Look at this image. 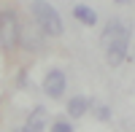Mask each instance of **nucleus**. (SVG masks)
<instances>
[{"mask_svg": "<svg viewBox=\"0 0 135 132\" xmlns=\"http://www.w3.org/2000/svg\"><path fill=\"white\" fill-rule=\"evenodd\" d=\"M89 108H92V100H89L86 94H76L68 100V116L70 119H81L84 113H89Z\"/></svg>", "mask_w": 135, "mask_h": 132, "instance_id": "nucleus-7", "label": "nucleus"}, {"mask_svg": "<svg viewBox=\"0 0 135 132\" xmlns=\"http://www.w3.org/2000/svg\"><path fill=\"white\" fill-rule=\"evenodd\" d=\"M95 116L100 119V121H108V119H111V108L108 105H97L95 108Z\"/></svg>", "mask_w": 135, "mask_h": 132, "instance_id": "nucleus-11", "label": "nucleus"}, {"mask_svg": "<svg viewBox=\"0 0 135 132\" xmlns=\"http://www.w3.org/2000/svg\"><path fill=\"white\" fill-rule=\"evenodd\" d=\"M51 132H73V124L68 119H54L51 121Z\"/></svg>", "mask_w": 135, "mask_h": 132, "instance_id": "nucleus-10", "label": "nucleus"}, {"mask_svg": "<svg viewBox=\"0 0 135 132\" xmlns=\"http://www.w3.org/2000/svg\"><path fill=\"white\" fill-rule=\"evenodd\" d=\"M30 14H32V22L43 30V35L49 38H60L65 32V24H62V16L57 14L49 0H32L30 3Z\"/></svg>", "mask_w": 135, "mask_h": 132, "instance_id": "nucleus-1", "label": "nucleus"}, {"mask_svg": "<svg viewBox=\"0 0 135 132\" xmlns=\"http://www.w3.org/2000/svg\"><path fill=\"white\" fill-rule=\"evenodd\" d=\"M73 16L81 22L84 27H95V24H97V11H95V8H89V6H84V3L73 6Z\"/></svg>", "mask_w": 135, "mask_h": 132, "instance_id": "nucleus-8", "label": "nucleus"}, {"mask_svg": "<svg viewBox=\"0 0 135 132\" xmlns=\"http://www.w3.org/2000/svg\"><path fill=\"white\" fill-rule=\"evenodd\" d=\"M46 121H49V111L43 105H38V108H32L30 111V116H27V121H25V132H46Z\"/></svg>", "mask_w": 135, "mask_h": 132, "instance_id": "nucleus-6", "label": "nucleus"}, {"mask_svg": "<svg viewBox=\"0 0 135 132\" xmlns=\"http://www.w3.org/2000/svg\"><path fill=\"white\" fill-rule=\"evenodd\" d=\"M116 6H130V3H135V0H114Z\"/></svg>", "mask_w": 135, "mask_h": 132, "instance_id": "nucleus-12", "label": "nucleus"}, {"mask_svg": "<svg viewBox=\"0 0 135 132\" xmlns=\"http://www.w3.org/2000/svg\"><path fill=\"white\" fill-rule=\"evenodd\" d=\"M41 35H43V30L35 24V22H27V24H22L19 46H25V49H30V51H35V49H41Z\"/></svg>", "mask_w": 135, "mask_h": 132, "instance_id": "nucleus-5", "label": "nucleus"}, {"mask_svg": "<svg viewBox=\"0 0 135 132\" xmlns=\"http://www.w3.org/2000/svg\"><path fill=\"white\" fill-rule=\"evenodd\" d=\"M65 89H68V78H65V73L60 68H51L46 75H43V92H46V97H51V100H62Z\"/></svg>", "mask_w": 135, "mask_h": 132, "instance_id": "nucleus-4", "label": "nucleus"}, {"mask_svg": "<svg viewBox=\"0 0 135 132\" xmlns=\"http://www.w3.org/2000/svg\"><path fill=\"white\" fill-rule=\"evenodd\" d=\"M19 35H22V22L11 8H6L3 16H0V43H3V49L8 51L19 46Z\"/></svg>", "mask_w": 135, "mask_h": 132, "instance_id": "nucleus-2", "label": "nucleus"}, {"mask_svg": "<svg viewBox=\"0 0 135 132\" xmlns=\"http://www.w3.org/2000/svg\"><path fill=\"white\" fill-rule=\"evenodd\" d=\"M14 132H25V129H14Z\"/></svg>", "mask_w": 135, "mask_h": 132, "instance_id": "nucleus-13", "label": "nucleus"}, {"mask_svg": "<svg viewBox=\"0 0 135 132\" xmlns=\"http://www.w3.org/2000/svg\"><path fill=\"white\" fill-rule=\"evenodd\" d=\"M130 38H132V24H130V22H122V19L108 22L105 30L100 32L103 51H105V49H111V46H116V43H130Z\"/></svg>", "mask_w": 135, "mask_h": 132, "instance_id": "nucleus-3", "label": "nucleus"}, {"mask_svg": "<svg viewBox=\"0 0 135 132\" xmlns=\"http://www.w3.org/2000/svg\"><path fill=\"white\" fill-rule=\"evenodd\" d=\"M105 59H108L111 68H119V65L127 59V43H116V46L105 49Z\"/></svg>", "mask_w": 135, "mask_h": 132, "instance_id": "nucleus-9", "label": "nucleus"}]
</instances>
